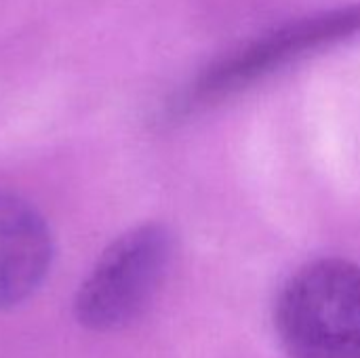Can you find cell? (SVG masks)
Segmentation results:
<instances>
[{"label":"cell","instance_id":"obj_3","mask_svg":"<svg viewBox=\"0 0 360 358\" xmlns=\"http://www.w3.org/2000/svg\"><path fill=\"white\" fill-rule=\"evenodd\" d=\"M359 32L360 2L278 25L207 68L190 89L184 106L196 108L230 97L291 63L356 36Z\"/></svg>","mask_w":360,"mask_h":358},{"label":"cell","instance_id":"obj_1","mask_svg":"<svg viewBox=\"0 0 360 358\" xmlns=\"http://www.w3.org/2000/svg\"><path fill=\"white\" fill-rule=\"evenodd\" d=\"M274 325L289 358H360V264L325 257L281 289Z\"/></svg>","mask_w":360,"mask_h":358},{"label":"cell","instance_id":"obj_2","mask_svg":"<svg viewBox=\"0 0 360 358\" xmlns=\"http://www.w3.org/2000/svg\"><path fill=\"white\" fill-rule=\"evenodd\" d=\"M173 260V234L160 224L137 226L118 236L82 281L74 312L93 331L133 323L154 300Z\"/></svg>","mask_w":360,"mask_h":358},{"label":"cell","instance_id":"obj_4","mask_svg":"<svg viewBox=\"0 0 360 358\" xmlns=\"http://www.w3.org/2000/svg\"><path fill=\"white\" fill-rule=\"evenodd\" d=\"M51 262L53 238L42 215L23 198L0 192V310L27 300Z\"/></svg>","mask_w":360,"mask_h":358}]
</instances>
